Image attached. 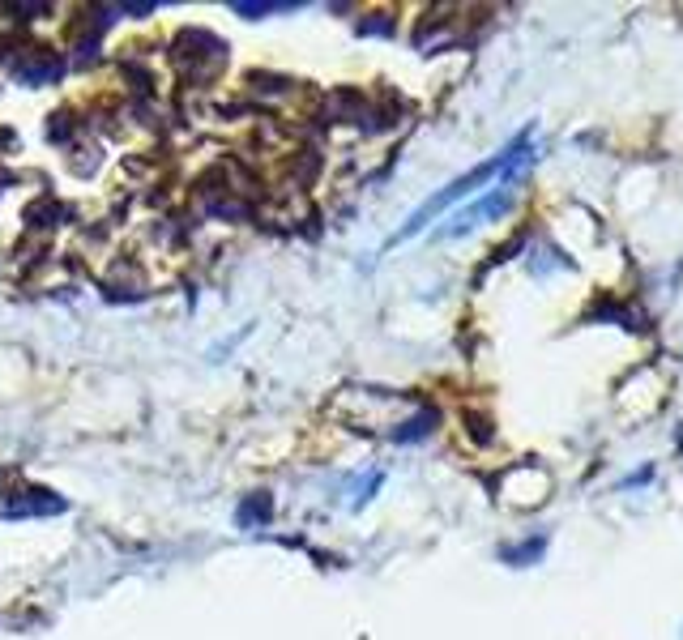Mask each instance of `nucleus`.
I'll list each match as a JSON object with an SVG mask.
<instances>
[{"label": "nucleus", "mask_w": 683, "mask_h": 640, "mask_svg": "<svg viewBox=\"0 0 683 640\" xmlns=\"http://www.w3.org/2000/svg\"><path fill=\"white\" fill-rule=\"evenodd\" d=\"M496 175H504V154H496V158H491V163H483V167H474L470 175H462V180H453L449 188H440L436 192V197L432 201H423L419 205V210L415 214H410V222H406V227L402 231H397L393 235V244H402V239H410V235H419L423 227H427V222H432L436 214H444V210H449V205H457V201H462V197H470V192L474 188H483V184H491V180H496Z\"/></svg>", "instance_id": "nucleus-1"}, {"label": "nucleus", "mask_w": 683, "mask_h": 640, "mask_svg": "<svg viewBox=\"0 0 683 640\" xmlns=\"http://www.w3.org/2000/svg\"><path fill=\"white\" fill-rule=\"evenodd\" d=\"M69 504L60 500L56 491H43V487H5L0 491V517L5 521H26V517H52V512H65Z\"/></svg>", "instance_id": "nucleus-2"}, {"label": "nucleus", "mask_w": 683, "mask_h": 640, "mask_svg": "<svg viewBox=\"0 0 683 640\" xmlns=\"http://www.w3.org/2000/svg\"><path fill=\"white\" fill-rule=\"evenodd\" d=\"M508 205H513V188H496L491 197H483V201H474L470 210H462L453 218V227H444L440 235L444 239H457V235H466V231H474L479 222H487V218H496V214H504Z\"/></svg>", "instance_id": "nucleus-3"}, {"label": "nucleus", "mask_w": 683, "mask_h": 640, "mask_svg": "<svg viewBox=\"0 0 683 640\" xmlns=\"http://www.w3.org/2000/svg\"><path fill=\"white\" fill-rule=\"evenodd\" d=\"M13 73H18V82H26V86L56 82V77H60V56L47 52V47H30V52L13 64Z\"/></svg>", "instance_id": "nucleus-4"}, {"label": "nucleus", "mask_w": 683, "mask_h": 640, "mask_svg": "<svg viewBox=\"0 0 683 640\" xmlns=\"http://www.w3.org/2000/svg\"><path fill=\"white\" fill-rule=\"evenodd\" d=\"M265 517H269V495H252V500L240 508V525H244V530L252 521H265Z\"/></svg>", "instance_id": "nucleus-5"}, {"label": "nucleus", "mask_w": 683, "mask_h": 640, "mask_svg": "<svg viewBox=\"0 0 683 640\" xmlns=\"http://www.w3.org/2000/svg\"><path fill=\"white\" fill-rule=\"evenodd\" d=\"M231 9H235V13H244V18H257V13H274V9H295V5H248V0H235Z\"/></svg>", "instance_id": "nucleus-6"}]
</instances>
